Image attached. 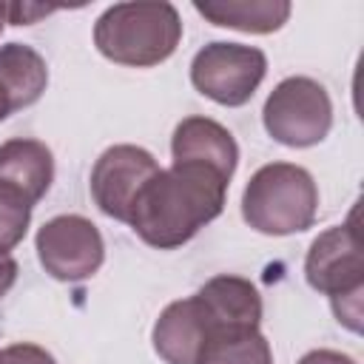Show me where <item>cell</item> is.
Here are the masks:
<instances>
[{"mask_svg": "<svg viewBox=\"0 0 364 364\" xmlns=\"http://www.w3.org/2000/svg\"><path fill=\"white\" fill-rule=\"evenodd\" d=\"M225 193L228 179L213 168L173 162L142 185L131 205L128 225L145 245L173 250L225 210Z\"/></svg>", "mask_w": 364, "mask_h": 364, "instance_id": "obj_1", "label": "cell"}, {"mask_svg": "<svg viewBox=\"0 0 364 364\" xmlns=\"http://www.w3.org/2000/svg\"><path fill=\"white\" fill-rule=\"evenodd\" d=\"M182 40V17L173 3H114L94 23L97 51L134 68H151L165 63Z\"/></svg>", "mask_w": 364, "mask_h": 364, "instance_id": "obj_2", "label": "cell"}, {"mask_svg": "<svg viewBox=\"0 0 364 364\" xmlns=\"http://www.w3.org/2000/svg\"><path fill=\"white\" fill-rule=\"evenodd\" d=\"M318 188L307 168L293 162L262 165L245 185L242 219L264 236L301 233L316 222Z\"/></svg>", "mask_w": 364, "mask_h": 364, "instance_id": "obj_3", "label": "cell"}, {"mask_svg": "<svg viewBox=\"0 0 364 364\" xmlns=\"http://www.w3.org/2000/svg\"><path fill=\"white\" fill-rule=\"evenodd\" d=\"M264 131L287 148L318 145L333 128V102L313 77H287L264 100Z\"/></svg>", "mask_w": 364, "mask_h": 364, "instance_id": "obj_4", "label": "cell"}, {"mask_svg": "<svg viewBox=\"0 0 364 364\" xmlns=\"http://www.w3.org/2000/svg\"><path fill=\"white\" fill-rule=\"evenodd\" d=\"M267 74V57L256 46L242 43H208L191 63L193 88L228 108L245 105Z\"/></svg>", "mask_w": 364, "mask_h": 364, "instance_id": "obj_5", "label": "cell"}, {"mask_svg": "<svg viewBox=\"0 0 364 364\" xmlns=\"http://www.w3.org/2000/svg\"><path fill=\"white\" fill-rule=\"evenodd\" d=\"M34 247L43 270L57 282L91 279L105 259V242L100 228L80 213H63L43 222Z\"/></svg>", "mask_w": 364, "mask_h": 364, "instance_id": "obj_6", "label": "cell"}, {"mask_svg": "<svg viewBox=\"0 0 364 364\" xmlns=\"http://www.w3.org/2000/svg\"><path fill=\"white\" fill-rule=\"evenodd\" d=\"M304 279L313 290L341 299L364 290V250L361 233L355 228V213L350 222L327 228L318 233L304 259Z\"/></svg>", "mask_w": 364, "mask_h": 364, "instance_id": "obj_7", "label": "cell"}, {"mask_svg": "<svg viewBox=\"0 0 364 364\" xmlns=\"http://www.w3.org/2000/svg\"><path fill=\"white\" fill-rule=\"evenodd\" d=\"M156 171L159 165L151 151L131 142L111 145L91 168V196L105 216L128 225L136 193Z\"/></svg>", "mask_w": 364, "mask_h": 364, "instance_id": "obj_8", "label": "cell"}, {"mask_svg": "<svg viewBox=\"0 0 364 364\" xmlns=\"http://www.w3.org/2000/svg\"><path fill=\"white\" fill-rule=\"evenodd\" d=\"M210 313L199 301V296L171 301L159 318L154 321V350L165 364H196L205 341L216 333Z\"/></svg>", "mask_w": 364, "mask_h": 364, "instance_id": "obj_9", "label": "cell"}, {"mask_svg": "<svg viewBox=\"0 0 364 364\" xmlns=\"http://www.w3.org/2000/svg\"><path fill=\"white\" fill-rule=\"evenodd\" d=\"M173 162H196L222 173L228 182L239 162V145L233 134L210 117H185L171 136Z\"/></svg>", "mask_w": 364, "mask_h": 364, "instance_id": "obj_10", "label": "cell"}, {"mask_svg": "<svg viewBox=\"0 0 364 364\" xmlns=\"http://www.w3.org/2000/svg\"><path fill=\"white\" fill-rule=\"evenodd\" d=\"M54 179L51 148L40 139L14 136L0 145V185L17 193L26 205H37Z\"/></svg>", "mask_w": 364, "mask_h": 364, "instance_id": "obj_11", "label": "cell"}, {"mask_svg": "<svg viewBox=\"0 0 364 364\" xmlns=\"http://www.w3.org/2000/svg\"><path fill=\"white\" fill-rule=\"evenodd\" d=\"M196 296L219 330H256L262 321V296L256 284L242 276H213L199 287Z\"/></svg>", "mask_w": 364, "mask_h": 364, "instance_id": "obj_12", "label": "cell"}, {"mask_svg": "<svg viewBox=\"0 0 364 364\" xmlns=\"http://www.w3.org/2000/svg\"><path fill=\"white\" fill-rule=\"evenodd\" d=\"M193 9L208 23L245 34H273L293 11L287 0H196Z\"/></svg>", "mask_w": 364, "mask_h": 364, "instance_id": "obj_13", "label": "cell"}, {"mask_svg": "<svg viewBox=\"0 0 364 364\" xmlns=\"http://www.w3.org/2000/svg\"><path fill=\"white\" fill-rule=\"evenodd\" d=\"M0 85L11 100V111L34 105L48 85V65L43 54L26 43L0 46Z\"/></svg>", "mask_w": 364, "mask_h": 364, "instance_id": "obj_14", "label": "cell"}, {"mask_svg": "<svg viewBox=\"0 0 364 364\" xmlns=\"http://www.w3.org/2000/svg\"><path fill=\"white\" fill-rule=\"evenodd\" d=\"M196 364H273V350L259 327L216 330L205 341Z\"/></svg>", "mask_w": 364, "mask_h": 364, "instance_id": "obj_15", "label": "cell"}, {"mask_svg": "<svg viewBox=\"0 0 364 364\" xmlns=\"http://www.w3.org/2000/svg\"><path fill=\"white\" fill-rule=\"evenodd\" d=\"M31 222V205H26L17 193L0 185V253L14 250Z\"/></svg>", "mask_w": 364, "mask_h": 364, "instance_id": "obj_16", "label": "cell"}, {"mask_svg": "<svg viewBox=\"0 0 364 364\" xmlns=\"http://www.w3.org/2000/svg\"><path fill=\"white\" fill-rule=\"evenodd\" d=\"M0 364H57L54 355L31 341H17L0 350Z\"/></svg>", "mask_w": 364, "mask_h": 364, "instance_id": "obj_17", "label": "cell"}, {"mask_svg": "<svg viewBox=\"0 0 364 364\" xmlns=\"http://www.w3.org/2000/svg\"><path fill=\"white\" fill-rule=\"evenodd\" d=\"M51 11H57V9H51V6H31V3H6V14H9L11 26H28V23H34L40 17H48Z\"/></svg>", "mask_w": 364, "mask_h": 364, "instance_id": "obj_18", "label": "cell"}, {"mask_svg": "<svg viewBox=\"0 0 364 364\" xmlns=\"http://www.w3.org/2000/svg\"><path fill=\"white\" fill-rule=\"evenodd\" d=\"M299 364H355V358H350L347 353H338V350H327V347H318V350H310L299 358Z\"/></svg>", "mask_w": 364, "mask_h": 364, "instance_id": "obj_19", "label": "cell"}, {"mask_svg": "<svg viewBox=\"0 0 364 364\" xmlns=\"http://www.w3.org/2000/svg\"><path fill=\"white\" fill-rule=\"evenodd\" d=\"M14 282H17V262L11 259V253H0V299L11 290Z\"/></svg>", "mask_w": 364, "mask_h": 364, "instance_id": "obj_20", "label": "cell"}, {"mask_svg": "<svg viewBox=\"0 0 364 364\" xmlns=\"http://www.w3.org/2000/svg\"><path fill=\"white\" fill-rule=\"evenodd\" d=\"M9 114H11V100H9V94L3 91V85H0V122H3Z\"/></svg>", "mask_w": 364, "mask_h": 364, "instance_id": "obj_21", "label": "cell"}, {"mask_svg": "<svg viewBox=\"0 0 364 364\" xmlns=\"http://www.w3.org/2000/svg\"><path fill=\"white\" fill-rule=\"evenodd\" d=\"M6 23H9V14H6V3H0V34H3Z\"/></svg>", "mask_w": 364, "mask_h": 364, "instance_id": "obj_22", "label": "cell"}]
</instances>
